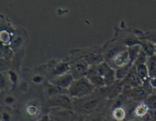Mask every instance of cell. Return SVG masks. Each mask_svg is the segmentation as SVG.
Returning <instances> with one entry per match:
<instances>
[{"instance_id":"cell-9","label":"cell","mask_w":156,"mask_h":121,"mask_svg":"<svg viewBox=\"0 0 156 121\" xmlns=\"http://www.w3.org/2000/svg\"><path fill=\"white\" fill-rule=\"evenodd\" d=\"M108 64L111 67L115 69L121 68V67L126 66L129 65V64H133L131 63L130 58H129V53H128L127 49L115 55L114 58L108 62Z\"/></svg>"},{"instance_id":"cell-8","label":"cell","mask_w":156,"mask_h":121,"mask_svg":"<svg viewBox=\"0 0 156 121\" xmlns=\"http://www.w3.org/2000/svg\"><path fill=\"white\" fill-rule=\"evenodd\" d=\"M69 72H70L69 62L55 60L54 62H49V73L50 76H52V78L60 76Z\"/></svg>"},{"instance_id":"cell-3","label":"cell","mask_w":156,"mask_h":121,"mask_svg":"<svg viewBox=\"0 0 156 121\" xmlns=\"http://www.w3.org/2000/svg\"><path fill=\"white\" fill-rule=\"evenodd\" d=\"M127 47L121 42L119 39H114L109 41L106 44H104L101 47L102 53L105 62H108L114 58L115 55L123 50H126Z\"/></svg>"},{"instance_id":"cell-32","label":"cell","mask_w":156,"mask_h":121,"mask_svg":"<svg viewBox=\"0 0 156 121\" xmlns=\"http://www.w3.org/2000/svg\"><path fill=\"white\" fill-rule=\"evenodd\" d=\"M128 121H143V120H140V119H133V120H128Z\"/></svg>"},{"instance_id":"cell-26","label":"cell","mask_w":156,"mask_h":121,"mask_svg":"<svg viewBox=\"0 0 156 121\" xmlns=\"http://www.w3.org/2000/svg\"><path fill=\"white\" fill-rule=\"evenodd\" d=\"M148 58L149 56L142 50L141 53H140V55L138 56L137 59H136L135 62H134V65H138V64H143V63H146L148 60Z\"/></svg>"},{"instance_id":"cell-11","label":"cell","mask_w":156,"mask_h":121,"mask_svg":"<svg viewBox=\"0 0 156 121\" xmlns=\"http://www.w3.org/2000/svg\"><path fill=\"white\" fill-rule=\"evenodd\" d=\"M123 85V89H126V88H132L134 87L139 86L143 84V81L141 80L140 77H139L138 74L136 73V66L133 64L132 69L129 71V74L127 75L126 78L121 81Z\"/></svg>"},{"instance_id":"cell-28","label":"cell","mask_w":156,"mask_h":121,"mask_svg":"<svg viewBox=\"0 0 156 121\" xmlns=\"http://www.w3.org/2000/svg\"><path fill=\"white\" fill-rule=\"evenodd\" d=\"M144 34L145 38L152 41V42L155 45L156 48V30H153V31H146L145 32Z\"/></svg>"},{"instance_id":"cell-33","label":"cell","mask_w":156,"mask_h":121,"mask_svg":"<svg viewBox=\"0 0 156 121\" xmlns=\"http://www.w3.org/2000/svg\"><path fill=\"white\" fill-rule=\"evenodd\" d=\"M106 121H117V120H113V119H111V117H110V119H106Z\"/></svg>"},{"instance_id":"cell-18","label":"cell","mask_w":156,"mask_h":121,"mask_svg":"<svg viewBox=\"0 0 156 121\" xmlns=\"http://www.w3.org/2000/svg\"><path fill=\"white\" fill-rule=\"evenodd\" d=\"M86 77L89 79L91 83L95 87L96 89H101V88L106 86L105 79H104L103 76H100V75L90 74V75H87Z\"/></svg>"},{"instance_id":"cell-35","label":"cell","mask_w":156,"mask_h":121,"mask_svg":"<svg viewBox=\"0 0 156 121\" xmlns=\"http://www.w3.org/2000/svg\"><path fill=\"white\" fill-rule=\"evenodd\" d=\"M37 121H41V120H40V119H39V120H37Z\"/></svg>"},{"instance_id":"cell-10","label":"cell","mask_w":156,"mask_h":121,"mask_svg":"<svg viewBox=\"0 0 156 121\" xmlns=\"http://www.w3.org/2000/svg\"><path fill=\"white\" fill-rule=\"evenodd\" d=\"M75 80L74 77H73V74L70 72L64 74L60 75V76H57L56 77H53L52 79H49L48 82L50 83L53 84V85L59 86L60 88H63V89H67L69 88L70 85Z\"/></svg>"},{"instance_id":"cell-30","label":"cell","mask_w":156,"mask_h":121,"mask_svg":"<svg viewBox=\"0 0 156 121\" xmlns=\"http://www.w3.org/2000/svg\"><path fill=\"white\" fill-rule=\"evenodd\" d=\"M31 81L35 85H41V84L44 83V78L40 74H35L32 76Z\"/></svg>"},{"instance_id":"cell-4","label":"cell","mask_w":156,"mask_h":121,"mask_svg":"<svg viewBox=\"0 0 156 121\" xmlns=\"http://www.w3.org/2000/svg\"><path fill=\"white\" fill-rule=\"evenodd\" d=\"M47 106L50 109H65L73 111V98L68 94H59L48 98Z\"/></svg>"},{"instance_id":"cell-31","label":"cell","mask_w":156,"mask_h":121,"mask_svg":"<svg viewBox=\"0 0 156 121\" xmlns=\"http://www.w3.org/2000/svg\"><path fill=\"white\" fill-rule=\"evenodd\" d=\"M149 83L154 91H156V77H149Z\"/></svg>"},{"instance_id":"cell-34","label":"cell","mask_w":156,"mask_h":121,"mask_svg":"<svg viewBox=\"0 0 156 121\" xmlns=\"http://www.w3.org/2000/svg\"><path fill=\"white\" fill-rule=\"evenodd\" d=\"M150 121H155V120H153V119H152V120H150Z\"/></svg>"},{"instance_id":"cell-29","label":"cell","mask_w":156,"mask_h":121,"mask_svg":"<svg viewBox=\"0 0 156 121\" xmlns=\"http://www.w3.org/2000/svg\"><path fill=\"white\" fill-rule=\"evenodd\" d=\"M85 114H80V113H77L73 111V114L72 115L71 119H70V121H85Z\"/></svg>"},{"instance_id":"cell-12","label":"cell","mask_w":156,"mask_h":121,"mask_svg":"<svg viewBox=\"0 0 156 121\" xmlns=\"http://www.w3.org/2000/svg\"><path fill=\"white\" fill-rule=\"evenodd\" d=\"M24 114L27 118L35 120L41 114V105L35 100H30L24 107Z\"/></svg>"},{"instance_id":"cell-24","label":"cell","mask_w":156,"mask_h":121,"mask_svg":"<svg viewBox=\"0 0 156 121\" xmlns=\"http://www.w3.org/2000/svg\"><path fill=\"white\" fill-rule=\"evenodd\" d=\"M85 121H106V118L103 113L100 111H95L85 116Z\"/></svg>"},{"instance_id":"cell-22","label":"cell","mask_w":156,"mask_h":121,"mask_svg":"<svg viewBox=\"0 0 156 121\" xmlns=\"http://www.w3.org/2000/svg\"><path fill=\"white\" fill-rule=\"evenodd\" d=\"M149 73V77H156V54L149 56L146 62Z\"/></svg>"},{"instance_id":"cell-17","label":"cell","mask_w":156,"mask_h":121,"mask_svg":"<svg viewBox=\"0 0 156 121\" xmlns=\"http://www.w3.org/2000/svg\"><path fill=\"white\" fill-rule=\"evenodd\" d=\"M140 45H141L142 50H143L149 56H153V55L156 54L155 45L152 42V41H149V40L146 39V38L141 39Z\"/></svg>"},{"instance_id":"cell-16","label":"cell","mask_w":156,"mask_h":121,"mask_svg":"<svg viewBox=\"0 0 156 121\" xmlns=\"http://www.w3.org/2000/svg\"><path fill=\"white\" fill-rule=\"evenodd\" d=\"M110 117L117 121H126L127 120V112L124 107H119L111 110Z\"/></svg>"},{"instance_id":"cell-2","label":"cell","mask_w":156,"mask_h":121,"mask_svg":"<svg viewBox=\"0 0 156 121\" xmlns=\"http://www.w3.org/2000/svg\"><path fill=\"white\" fill-rule=\"evenodd\" d=\"M95 90V87L91 83L89 79L84 76L73 81L68 88V94L73 99L82 98L92 94Z\"/></svg>"},{"instance_id":"cell-21","label":"cell","mask_w":156,"mask_h":121,"mask_svg":"<svg viewBox=\"0 0 156 121\" xmlns=\"http://www.w3.org/2000/svg\"><path fill=\"white\" fill-rule=\"evenodd\" d=\"M133 64H129V65L126 66L121 67V68L117 69L116 70V77H117V80L123 81L125 78L129 74V71L132 69Z\"/></svg>"},{"instance_id":"cell-27","label":"cell","mask_w":156,"mask_h":121,"mask_svg":"<svg viewBox=\"0 0 156 121\" xmlns=\"http://www.w3.org/2000/svg\"><path fill=\"white\" fill-rule=\"evenodd\" d=\"M0 83H1L2 91L3 90H6L8 83H10V82H9V78H8L7 76V74L5 75L3 72L1 73V82H0Z\"/></svg>"},{"instance_id":"cell-25","label":"cell","mask_w":156,"mask_h":121,"mask_svg":"<svg viewBox=\"0 0 156 121\" xmlns=\"http://www.w3.org/2000/svg\"><path fill=\"white\" fill-rule=\"evenodd\" d=\"M6 74H7L8 78H9V82H10L11 86L13 87V88H15L18 82V76L17 73L14 70H8Z\"/></svg>"},{"instance_id":"cell-15","label":"cell","mask_w":156,"mask_h":121,"mask_svg":"<svg viewBox=\"0 0 156 121\" xmlns=\"http://www.w3.org/2000/svg\"><path fill=\"white\" fill-rule=\"evenodd\" d=\"M1 121H16L17 115L12 107L2 105Z\"/></svg>"},{"instance_id":"cell-5","label":"cell","mask_w":156,"mask_h":121,"mask_svg":"<svg viewBox=\"0 0 156 121\" xmlns=\"http://www.w3.org/2000/svg\"><path fill=\"white\" fill-rule=\"evenodd\" d=\"M70 73L73 74L75 79L86 76L89 69V65L82 56H77L73 61L69 62Z\"/></svg>"},{"instance_id":"cell-14","label":"cell","mask_w":156,"mask_h":121,"mask_svg":"<svg viewBox=\"0 0 156 121\" xmlns=\"http://www.w3.org/2000/svg\"><path fill=\"white\" fill-rule=\"evenodd\" d=\"M44 92L47 95V98H48L59 95V94H68V90L63 89V88L56 86V85L48 82L45 84V86H44Z\"/></svg>"},{"instance_id":"cell-13","label":"cell","mask_w":156,"mask_h":121,"mask_svg":"<svg viewBox=\"0 0 156 121\" xmlns=\"http://www.w3.org/2000/svg\"><path fill=\"white\" fill-rule=\"evenodd\" d=\"M48 116L51 121H70L73 111L65 109H50Z\"/></svg>"},{"instance_id":"cell-7","label":"cell","mask_w":156,"mask_h":121,"mask_svg":"<svg viewBox=\"0 0 156 121\" xmlns=\"http://www.w3.org/2000/svg\"><path fill=\"white\" fill-rule=\"evenodd\" d=\"M123 93L126 97L129 98L130 100L135 102L144 101L146 98L150 94L146 91L143 84L141 85H139V86L134 87V88L123 89Z\"/></svg>"},{"instance_id":"cell-1","label":"cell","mask_w":156,"mask_h":121,"mask_svg":"<svg viewBox=\"0 0 156 121\" xmlns=\"http://www.w3.org/2000/svg\"><path fill=\"white\" fill-rule=\"evenodd\" d=\"M105 99L100 90L96 89L92 94L86 97L73 99V111L85 115L98 111V110L102 106Z\"/></svg>"},{"instance_id":"cell-6","label":"cell","mask_w":156,"mask_h":121,"mask_svg":"<svg viewBox=\"0 0 156 121\" xmlns=\"http://www.w3.org/2000/svg\"><path fill=\"white\" fill-rule=\"evenodd\" d=\"M99 90L105 99L111 101L117 98L123 93V85L121 81L117 80L113 85L105 86Z\"/></svg>"},{"instance_id":"cell-19","label":"cell","mask_w":156,"mask_h":121,"mask_svg":"<svg viewBox=\"0 0 156 121\" xmlns=\"http://www.w3.org/2000/svg\"><path fill=\"white\" fill-rule=\"evenodd\" d=\"M135 66L137 74L143 82L149 79V73L146 63L138 64V65H135Z\"/></svg>"},{"instance_id":"cell-36","label":"cell","mask_w":156,"mask_h":121,"mask_svg":"<svg viewBox=\"0 0 156 121\" xmlns=\"http://www.w3.org/2000/svg\"><path fill=\"white\" fill-rule=\"evenodd\" d=\"M155 91V93H156V91Z\"/></svg>"},{"instance_id":"cell-37","label":"cell","mask_w":156,"mask_h":121,"mask_svg":"<svg viewBox=\"0 0 156 121\" xmlns=\"http://www.w3.org/2000/svg\"><path fill=\"white\" fill-rule=\"evenodd\" d=\"M155 121H156V120H155Z\"/></svg>"},{"instance_id":"cell-20","label":"cell","mask_w":156,"mask_h":121,"mask_svg":"<svg viewBox=\"0 0 156 121\" xmlns=\"http://www.w3.org/2000/svg\"><path fill=\"white\" fill-rule=\"evenodd\" d=\"M128 53H129V58H130L131 63L134 64L136 59H137L138 56L142 51V47L140 44H136V45L131 46L127 47Z\"/></svg>"},{"instance_id":"cell-23","label":"cell","mask_w":156,"mask_h":121,"mask_svg":"<svg viewBox=\"0 0 156 121\" xmlns=\"http://www.w3.org/2000/svg\"><path fill=\"white\" fill-rule=\"evenodd\" d=\"M16 101L17 99L15 96L10 93H5V94H2V105L12 107L15 105Z\"/></svg>"}]
</instances>
